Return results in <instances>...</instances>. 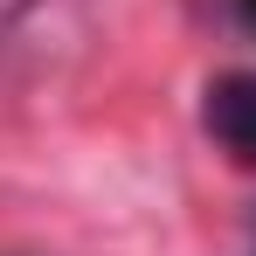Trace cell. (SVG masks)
Segmentation results:
<instances>
[{"label":"cell","instance_id":"6da1fadb","mask_svg":"<svg viewBox=\"0 0 256 256\" xmlns=\"http://www.w3.org/2000/svg\"><path fill=\"white\" fill-rule=\"evenodd\" d=\"M201 125H208V138L228 152V160L256 166V76H250V70H228V76L208 84V97H201Z\"/></svg>","mask_w":256,"mask_h":256}]
</instances>
